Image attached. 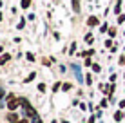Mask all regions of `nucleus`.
Masks as SVG:
<instances>
[{
    "label": "nucleus",
    "mask_w": 125,
    "mask_h": 123,
    "mask_svg": "<svg viewBox=\"0 0 125 123\" xmlns=\"http://www.w3.org/2000/svg\"><path fill=\"white\" fill-rule=\"evenodd\" d=\"M11 60V54H4L2 58H0V65H2V63H6V62H9Z\"/></svg>",
    "instance_id": "obj_5"
},
{
    "label": "nucleus",
    "mask_w": 125,
    "mask_h": 123,
    "mask_svg": "<svg viewBox=\"0 0 125 123\" xmlns=\"http://www.w3.org/2000/svg\"><path fill=\"white\" fill-rule=\"evenodd\" d=\"M0 53H2V47H0Z\"/></svg>",
    "instance_id": "obj_24"
},
{
    "label": "nucleus",
    "mask_w": 125,
    "mask_h": 123,
    "mask_svg": "<svg viewBox=\"0 0 125 123\" xmlns=\"http://www.w3.org/2000/svg\"><path fill=\"white\" fill-rule=\"evenodd\" d=\"M98 24H100V20H98L96 16H89V20H87V25L94 27V25H98Z\"/></svg>",
    "instance_id": "obj_2"
},
{
    "label": "nucleus",
    "mask_w": 125,
    "mask_h": 123,
    "mask_svg": "<svg viewBox=\"0 0 125 123\" xmlns=\"http://www.w3.org/2000/svg\"><path fill=\"white\" fill-rule=\"evenodd\" d=\"M20 6H22V9H27V7L31 6V0H22V2H20Z\"/></svg>",
    "instance_id": "obj_6"
},
{
    "label": "nucleus",
    "mask_w": 125,
    "mask_h": 123,
    "mask_svg": "<svg viewBox=\"0 0 125 123\" xmlns=\"http://www.w3.org/2000/svg\"><path fill=\"white\" fill-rule=\"evenodd\" d=\"M34 76H36V73H31V74L27 76V78L24 80V82H25V83H29V82H31V80H34Z\"/></svg>",
    "instance_id": "obj_8"
},
{
    "label": "nucleus",
    "mask_w": 125,
    "mask_h": 123,
    "mask_svg": "<svg viewBox=\"0 0 125 123\" xmlns=\"http://www.w3.org/2000/svg\"><path fill=\"white\" fill-rule=\"evenodd\" d=\"M125 22V15H120L118 16V24H123Z\"/></svg>",
    "instance_id": "obj_12"
},
{
    "label": "nucleus",
    "mask_w": 125,
    "mask_h": 123,
    "mask_svg": "<svg viewBox=\"0 0 125 123\" xmlns=\"http://www.w3.org/2000/svg\"><path fill=\"white\" fill-rule=\"evenodd\" d=\"M120 9H122V0H118V2H116V7H114L116 13H120Z\"/></svg>",
    "instance_id": "obj_9"
},
{
    "label": "nucleus",
    "mask_w": 125,
    "mask_h": 123,
    "mask_svg": "<svg viewBox=\"0 0 125 123\" xmlns=\"http://www.w3.org/2000/svg\"><path fill=\"white\" fill-rule=\"evenodd\" d=\"M62 89H63V91H69V89H71V83H63Z\"/></svg>",
    "instance_id": "obj_14"
},
{
    "label": "nucleus",
    "mask_w": 125,
    "mask_h": 123,
    "mask_svg": "<svg viewBox=\"0 0 125 123\" xmlns=\"http://www.w3.org/2000/svg\"><path fill=\"white\" fill-rule=\"evenodd\" d=\"M93 71H94V73H100V65H98V63H94V65H93Z\"/></svg>",
    "instance_id": "obj_13"
},
{
    "label": "nucleus",
    "mask_w": 125,
    "mask_h": 123,
    "mask_svg": "<svg viewBox=\"0 0 125 123\" xmlns=\"http://www.w3.org/2000/svg\"><path fill=\"white\" fill-rule=\"evenodd\" d=\"M85 82H87L89 85H91V83H93V78H91V74H87V78H85Z\"/></svg>",
    "instance_id": "obj_15"
},
{
    "label": "nucleus",
    "mask_w": 125,
    "mask_h": 123,
    "mask_svg": "<svg viewBox=\"0 0 125 123\" xmlns=\"http://www.w3.org/2000/svg\"><path fill=\"white\" fill-rule=\"evenodd\" d=\"M38 91H40V92L45 91V85H44V83H40V85H38Z\"/></svg>",
    "instance_id": "obj_16"
},
{
    "label": "nucleus",
    "mask_w": 125,
    "mask_h": 123,
    "mask_svg": "<svg viewBox=\"0 0 125 123\" xmlns=\"http://www.w3.org/2000/svg\"><path fill=\"white\" fill-rule=\"evenodd\" d=\"M0 98H4V91H2V89H0Z\"/></svg>",
    "instance_id": "obj_20"
},
{
    "label": "nucleus",
    "mask_w": 125,
    "mask_h": 123,
    "mask_svg": "<svg viewBox=\"0 0 125 123\" xmlns=\"http://www.w3.org/2000/svg\"><path fill=\"white\" fill-rule=\"evenodd\" d=\"M89 123H94V118H91V120H89Z\"/></svg>",
    "instance_id": "obj_21"
},
{
    "label": "nucleus",
    "mask_w": 125,
    "mask_h": 123,
    "mask_svg": "<svg viewBox=\"0 0 125 123\" xmlns=\"http://www.w3.org/2000/svg\"><path fill=\"white\" fill-rule=\"evenodd\" d=\"M105 47H114V45H113V42H111V40H107L105 42Z\"/></svg>",
    "instance_id": "obj_17"
},
{
    "label": "nucleus",
    "mask_w": 125,
    "mask_h": 123,
    "mask_svg": "<svg viewBox=\"0 0 125 123\" xmlns=\"http://www.w3.org/2000/svg\"><path fill=\"white\" fill-rule=\"evenodd\" d=\"M18 123H29V121H27V120H20Z\"/></svg>",
    "instance_id": "obj_19"
},
{
    "label": "nucleus",
    "mask_w": 125,
    "mask_h": 123,
    "mask_svg": "<svg viewBox=\"0 0 125 123\" xmlns=\"http://www.w3.org/2000/svg\"><path fill=\"white\" fill-rule=\"evenodd\" d=\"M120 107H122V109H125V100H122V101H120Z\"/></svg>",
    "instance_id": "obj_18"
},
{
    "label": "nucleus",
    "mask_w": 125,
    "mask_h": 123,
    "mask_svg": "<svg viewBox=\"0 0 125 123\" xmlns=\"http://www.w3.org/2000/svg\"><path fill=\"white\" fill-rule=\"evenodd\" d=\"M2 18H4V16H2V13H0V22H2Z\"/></svg>",
    "instance_id": "obj_22"
},
{
    "label": "nucleus",
    "mask_w": 125,
    "mask_h": 123,
    "mask_svg": "<svg viewBox=\"0 0 125 123\" xmlns=\"http://www.w3.org/2000/svg\"><path fill=\"white\" fill-rule=\"evenodd\" d=\"M25 56H27V60H29V62H34V54H33V53H27Z\"/></svg>",
    "instance_id": "obj_10"
},
{
    "label": "nucleus",
    "mask_w": 125,
    "mask_h": 123,
    "mask_svg": "<svg viewBox=\"0 0 125 123\" xmlns=\"http://www.w3.org/2000/svg\"><path fill=\"white\" fill-rule=\"evenodd\" d=\"M7 120H9L11 123H18L20 120H18V116H16V114H9V116H7Z\"/></svg>",
    "instance_id": "obj_4"
},
{
    "label": "nucleus",
    "mask_w": 125,
    "mask_h": 123,
    "mask_svg": "<svg viewBox=\"0 0 125 123\" xmlns=\"http://www.w3.org/2000/svg\"><path fill=\"white\" fill-rule=\"evenodd\" d=\"M73 11L80 13V0H73Z\"/></svg>",
    "instance_id": "obj_3"
},
{
    "label": "nucleus",
    "mask_w": 125,
    "mask_h": 123,
    "mask_svg": "<svg viewBox=\"0 0 125 123\" xmlns=\"http://www.w3.org/2000/svg\"><path fill=\"white\" fill-rule=\"evenodd\" d=\"M0 6H2V0H0Z\"/></svg>",
    "instance_id": "obj_23"
},
{
    "label": "nucleus",
    "mask_w": 125,
    "mask_h": 123,
    "mask_svg": "<svg viewBox=\"0 0 125 123\" xmlns=\"http://www.w3.org/2000/svg\"><path fill=\"white\" fill-rule=\"evenodd\" d=\"M85 42H87V44H91V42H93V35H91V33L85 36Z\"/></svg>",
    "instance_id": "obj_11"
},
{
    "label": "nucleus",
    "mask_w": 125,
    "mask_h": 123,
    "mask_svg": "<svg viewBox=\"0 0 125 123\" xmlns=\"http://www.w3.org/2000/svg\"><path fill=\"white\" fill-rule=\"evenodd\" d=\"M114 120H116V121H122V120H123V112H120V111H118V112L114 114Z\"/></svg>",
    "instance_id": "obj_7"
},
{
    "label": "nucleus",
    "mask_w": 125,
    "mask_h": 123,
    "mask_svg": "<svg viewBox=\"0 0 125 123\" xmlns=\"http://www.w3.org/2000/svg\"><path fill=\"white\" fill-rule=\"evenodd\" d=\"M18 105H20V98H15L13 94L7 96V109H9V111H15Z\"/></svg>",
    "instance_id": "obj_1"
}]
</instances>
